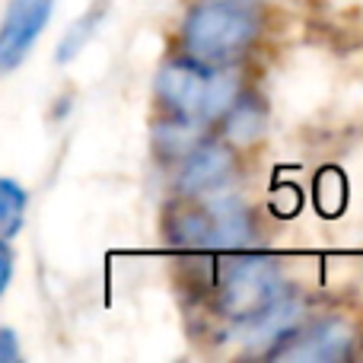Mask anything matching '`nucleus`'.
Instances as JSON below:
<instances>
[{
	"mask_svg": "<svg viewBox=\"0 0 363 363\" xmlns=\"http://www.w3.org/2000/svg\"><path fill=\"white\" fill-rule=\"evenodd\" d=\"M55 4L57 0H10L0 23V74H10L26 61L48 26Z\"/></svg>",
	"mask_w": 363,
	"mask_h": 363,
	"instance_id": "39448f33",
	"label": "nucleus"
},
{
	"mask_svg": "<svg viewBox=\"0 0 363 363\" xmlns=\"http://www.w3.org/2000/svg\"><path fill=\"white\" fill-rule=\"evenodd\" d=\"M281 345L268 347V357L284 360H341L351 354V328L338 319L313 322V325H294L281 335Z\"/></svg>",
	"mask_w": 363,
	"mask_h": 363,
	"instance_id": "423d86ee",
	"label": "nucleus"
},
{
	"mask_svg": "<svg viewBox=\"0 0 363 363\" xmlns=\"http://www.w3.org/2000/svg\"><path fill=\"white\" fill-rule=\"evenodd\" d=\"M26 191L13 179H0V239H10L23 230L26 220Z\"/></svg>",
	"mask_w": 363,
	"mask_h": 363,
	"instance_id": "1a4fd4ad",
	"label": "nucleus"
},
{
	"mask_svg": "<svg viewBox=\"0 0 363 363\" xmlns=\"http://www.w3.org/2000/svg\"><path fill=\"white\" fill-rule=\"evenodd\" d=\"M169 242L185 249H245L255 239L249 207L233 194H198L166 217Z\"/></svg>",
	"mask_w": 363,
	"mask_h": 363,
	"instance_id": "7ed1b4c3",
	"label": "nucleus"
},
{
	"mask_svg": "<svg viewBox=\"0 0 363 363\" xmlns=\"http://www.w3.org/2000/svg\"><path fill=\"white\" fill-rule=\"evenodd\" d=\"M236 93V80L226 67H207L194 57H172L157 74V102L166 118L191 128L217 121Z\"/></svg>",
	"mask_w": 363,
	"mask_h": 363,
	"instance_id": "f257e3e1",
	"label": "nucleus"
},
{
	"mask_svg": "<svg viewBox=\"0 0 363 363\" xmlns=\"http://www.w3.org/2000/svg\"><path fill=\"white\" fill-rule=\"evenodd\" d=\"M223 131L230 134L233 140H252L262 134L264 128V106L255 99V96H239L230 102V108H226L223 115Z\"/></svg>",
	"mask_w": 363,
	"mask_h": 363,
	"instance_id": "6e6552de",
	"label": "nucleus"
},
{
	"mask_svg": "<svg viewBox=\"0 0 363 363\" xmlns=\"http://www.w3.org/2000/svg\"><path fill=\"white\" fill-rule=\"evenodd\" d=\"M258 35V16L239 0H207L188 10L182 23V42L188 57L207 67H230L252 48Z\"/></svg>",
	"mask_w": 363,
	"mask_h": 363,
	"instance_id": "f03ea898",
	"label": "nucleus"
},
{
	"mask_svg": "<svg viewBox=\"0 0 363 363\" xmlns=\"http://www.w3.org/2000/svg\"><path fill=\"white\" fill-rule=\"evenodd\" d=\"M10 360H19L16 335L10 328H0V363H10Z\"/></svg>",
	"mask_w": 363,
	"mask_h": 363,
	"instance_id": "f8f14e48",
	"label": "nucleus"
},
{
	"mask_svg": "<svg viewBox=\"0 0 363 363\" xmlns=\"http://www.w3.org/2000/svg\"><path fill=\"white\" fill-rule=\"evenodd\" d=\"M99 19H102V10L86 13L83 19H77V23L70 26L67 32H64L61 45H57V61H61V64L74 61V57L83 51V45H86L89 38H93V32H96V26H99Z\"/></svg>",
	"mask_w": 363,
	"mask_h": 363,
	"instance_id": "9d476101",
	"label": "nucleus"
},
{
	"mask_svg": "<svg viewBox=\"0 0 363 363\" xmlns=\"http://www.w3.org/2000/svg\"><path fill=\"white\" fill-rule=\"evenodd\" d=\"M284 294L287 290H284L281 268L271 258L264 255L233 258L217 281V313L223 319H230L239 332H245Z\"/></svg>",
	"mask_w": 363,
	"mask_h": 363,
	"instance_id": "20e7f679",
	"label": "nucleus"
},
{
	"mask_svg": "<svg viewBox=\"0 0 363 363\" xmlns=\"http://www.w3.org/2000/svg\"><path fill=\"white\" fill-rule=\"evenodd\" d=\"M10 277H13V249L6 245V239H0V296H4Z\"/></svg>",
	"mask_w": 363,
	"mask_h": 363,
	"instance_id": "9b49d317",
	"label": "nucleus"
},
{
	"mask_svg": "<svg viewBox=\"0 0 363 363\" xmlns=\"http://www.w3.org/2000/svg\"><path fill=\"white\" fill-rule=\"evenodd\" d=\"M233 169H236V160H233L226 144H220V140H194L179 157L176 185L182 188V194L198 198V194L220 191L230 182Z\"/></svg>",
	"mask_w": 363,
	"mask_h": 363,
	"instance_id": "0eeeda50",
	"label": "nucleus"
}]
</instances>
